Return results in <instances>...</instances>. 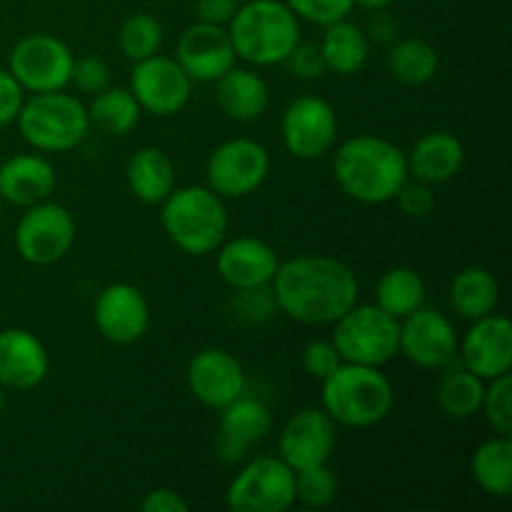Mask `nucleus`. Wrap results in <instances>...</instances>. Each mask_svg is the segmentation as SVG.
<instances>
[{"label": "nucleus", "mask_w": 512, "mask_h": 512, "mask_svg": "<svg viewBox=\"0 0 512 512\" xmlns=\"http://www.w3.org/2000/svg\"><path fill=\"white\" fill-rule=\"evenodd\" d=\"M278 310L275 303L273 285H260V288L235 290L233 295V313L240 323L245 325H263Z\"/></svg>", "instance_id": "nucleus-37"}, {"label": "nucleus", "mask_w": 512, "mask_h": 512, "mask_svg": "<svg viewBox=\"0 0 512 512\" xmlns=\"http://www.w3.org/2000/svg\"><path fill=\"white\" fill-rule=\"evenodd\" d=\"M130 93L135 95L145 113L168 118V115L180 113L190 103L193 80L180 68L178 60L158 53L133 65Z\"/></svg>", "instance_id": "nucleus-14"}, {"label": "nucleus", "mask_w": 512, "mask_h": 512, "mask_svg": "<svg viewBox=\"0 0 512 512\" xmlns=\"http://www.w3.org/2000/svg\"><path fill=\"white\" fill-rule=\"evenodd\" d=\"M318 45L328 73L343 78L360 73L370 58V38L365 35V28L350 23L348 18L325 25L323 40Z\"/></svg>", "instance_id": "nucleus-28"}, {"label": "nucleus", "mask_w": 512, "mask_h": 512, "mask_svg": "<svg viewBox=\"0 0 512 512\" xmlns=\"http://www.w3.org/2000/svg\"><path fill=\"white\" fill-rule=\"evenodd\" d=\"M50 355L38 335L23 328L0 330V385L8 390H33L48 378Z\"/></svg>", "instance_id": "nucleus-22"}, {"label": "nucleus", "mask_w": 512, "mask_h": 512, "mask_svg": "<svg viewBox=\"0 0 512 512\" xmlns=\"http://www.w3.org/2000/svg\"><path fill=\"white\" fill-rule=\"evenodd\" d=\"M425 298H428V288H425L423 275L408 265H395L385 270L375 285V305L393 315L395 320L408 318L410 313L423 308Z\"/></svg>", "instance_id": "nucleus-30"}, {"label": "nucleus", "mask_w": 512, "mask_h": 512, "mask_svg": "<svg viewBox=\"0 0 512 512\" xmlns=\"http://www.w3.org/2000/svg\"><path fill=\"white\" fill-rule=\"evenodd\" d=\"M235 8H238V0H195V15L200 23L228 25Z\"/></svg>", "instance_id": "nucleus-46"}, {"label": "nucleus", "mask_w": 512, "mask_h": 512, "mask_svg": "<svg viewBox=\"0 0 512 512\" xmlns=\"http://www.w3.org/2000/svg\"><path fill=\"white\" fill-rule=\"evenodd\" d=\"M140 510L143 512H188L190 503L180 493L168 488H155L145 493L140 500Z\"/></svg>", "instance_id": "nucleus-44"}, {"label": "nucleus", "mask_w": 512, "mask_h": 512, "mask_svg": "<svg viewBox=\"0 0 512 512\" xmlns=\"http://www.w3.org/2000/svg\"><path fill=\"white\" fill-rule=\"evenodd\" d=\"M333 178L350 200L383 205L395 198L408 173L405 150L380 135H353L333 153Z\"/></svg>", "instance_id": "nucleus-2"}, {"label": "nucleus", "mask_w": 512, "mask_h": 512, "mask_svg": "<svg viewBox=\"0 0 512 512\" xmlns=\"http://www.w3.org/2000/svg\"><path fill=\"white\" fill-rule=\"evenodd\" d=\"M320 390V408L345 428H373L393 413L395 390L383 368L343 363Z\"/></svg>", "instance_id": "nucleus-3"}, {"label": "nucleus", "mask_w": 512, "mask_h": 512, "mask_svg": "<svg viewBox=\"0 0 512 512\" xmlns=\"http://www.w3.org/2000/svg\"><path fill=\"white\" fill-rule=\"evenodd\" d=\"M93 323L108 343H138L150 328L148 298L143 295V290L130 283L105 285L95 298Z\"/></svg>", "instance_id": "nucleus-15"}, {"label": "nucleus", "mask_w": 512, "mask_h": 512, "mask_svg": "<svg viewBox=\"0 0 512 512\" xmlns=\"http://www.w3.org/2000/svg\"><path fill=\"white\" fill-rule=\"evenodd\" d=\"M488 380L478 378L465 368H455L443 375L438 383V405L448 418L468 420L480 413L483 405V393Z\"/></svg>", "instance_id": "nucleus-33"}, {"label": "nucleus", "mask_w": 512, "mask_h": 512, "mask_svg": "<svg viewBox=\"0 0 512 512\" xmlns=\"http://www.w3.org/2000/svg\"><path fill=\"white\" fill-rule=\"evenodd\" d=\"M20 135L40 153H68L90 133L88 108L65 90L33 93L15 118Z\"/></svg>", "instance_id": "nucleus-6"}, {"label": "nucleus", "mask_w": 512, "mask_h": 512, "mask_svg": "<svg viewBox=\"0 0 512 512\" xmlns=\"http://www.w3.org/2000/svg\"><path fill=\"white\" fill-rule=\"evenodd\" d=\"M23 100H25V90L20 88L18 80L10 75V70L0 68V128L15 123Z\"/></svg>", "instance_id": "nucleus-43"}, {"label": "nucleus", "mask_w": 512, "mask_h": 512, "mask_svg": "<svg viewBox=\"0 0 512 512\" xmlns=\"http://www.w3.org/2000/svg\"><path fill=\"white\" fill-rule=\"evenodd\" d=\"M125 180L135 200L143 205H160L175 190V165L165 150L148 145L130 155Z\"/></svg>", "instance_id": "nucleus-26"}, {"label": "nucleus", "mask_w": 512, "mask_h": 512, "mask_svg": "<svg viewBox=\"0 0 512 512\" xmlns=\"http://www.w3.org/2000/svg\"><path fill=\"white\" fill-rule=\"evenodd\" d=\"M218 253V273L233 290L260 288V285L273 283L278 273L280 258L273 245L260 238L240 235V238L223 240Z\"/></svg>", "instance_id": "nucleus-21"}, {"label": "nucleus", "mask_w": 512, "mask_h": 512, "mask_svg": "<svg viewBox=\"0 0 512 512\" xmlns=\"http://www.w3.org/2000/svg\"><path fill=\"white\" fill-rule=\"evenodd\" d=\"M298 20L315 25H330L348 18L355 8V0H283Z\"/></svg>", "instance_id": "nucleus-38"}, {"label": "nucleus", "mask_w": 512, "mask_h": 512, "mask_svg": "<svg viewBox=\"0 0 512 512\" xmlns=\"http://www.w3.org/2000/svg\"><path fill=\"white\" fill-rule=\"evenodd\" d=\"M400 320L378 305H358L333 323V345L343 363L383 368L398 355Z\"/></svg>", "instance_id": "nucleus-7"}, {"label": "nucleus", "mask_w": 512, "mask_h": 512, "mask_svg": "<svg viewBox=\"0 0 512 512\" xmlns=\"http://www.w3.org/2000/svg\"><path fill=\"white\" fill-rule=\"evenodd\" d=\"M5 410V393H3V385H0V413Z\"/></svg>", "instance_id": "nucleus-48"}, {"label": "nucleus", "mask_w": 512, "mask_h": 512, "mask_svg": "<svg viewBox=\"0 0 512 512\" xmlns=\"http://www.w3.org/2000/svg\"><path fill=\"white\" fill-rule=\"evenodd\" d=\"M225 28L235 55L255 68L283 65L300 40V20L283 0H248Z\"/></svg>", "instance_id": "nucleus-5"}, {"label": "nucleus", "mask_w": 512, "mask_h": 512, "mask_svg": "<svg viewBox=\"0 0 512 512\" xmlns=\"http://www.w3.org/2000/svg\"><path fill=\"white\" fill-rule=\"evenodd\" d=\"M410 178L428 185H443L453 180L465 165V145L450 130L425 133L418 143L405 153Z\"/></svg>", "instance_id": "nucleus-24"}, {"label": "nucleus", "mask_w": 512, "mask_h": 512, "mask_svg": "<svg viewBox=\"0 0 512 512\" xmlns=\"http://www.w3.org/2000/svg\"><path fill=\"white\" fill-rule=\"evenodd\" d=\"M175 60L193 83H215L235 65L233 43L225 25L193 23L180 33L175 45Z\"/></svg>", "instance_id": "nucleus-18"}, {"label": "nucleus", "mask_w": 512, "mask_h": 512, "mask_svg": "<svg viewBox=\"0 0 512 512\" xmlns=\"http://www.w3.org/2000/svg\"><path fill=\"white\" fill-rule=\"evenodd\" d=\"M160 225L170 243L183 253L203 258L215 253L230 228L225 200L208 185L175 188L160 203Z\"/></svg>", "instance_id": "nucleus-4"}, {"label": "nucleus", "mask_w": 512, "mask_h": 512, "mask_svg": "<svg viewBox=\"0 0 512 512\" xmlns=\"http://www.w3.org/2000/svg\"><path fill=\"white\" fill-rule=\"evenodd\" d=\"M280 313L303 325H333L360 295L358 275L348 263L330 255H298L280 260L273 278Z\"/></svg>", "instance_id": "nucleus-1"}, {"label": "nucleus", "mask_w": 512, "mask_h": 512, "mask_svg": "<svg viewBox=\"0 0 512 512\" xmlns=\"http://www.w3.org/2000/svg\"><path fill=\"white\" fill-rule=\"evenodd\" d=\"M75 243V220L65 205L43 200L25 208L15 228V250L30 265H55Z\"/></svg>", "instance_id": "nucleus-10"}, {"label": "nucleus", "mask_w": 512, "mask_h": 512, "mask_svg": "<svg viewBox=\"0 0 512 512\" xmlns=\"http://www.w3.org/2000/svg\"><path fill=\"white\" fill-rule=\"evenodd\" d=\"M458 330L440 310L418 308L400 320L398 353L423 370H443L458 358Z\"/></svg>", "instance_id": "nucleus-13"}, {"label": "nucleus", "mask_w": 512, "mask_h": 512, "mask_svg": "<svg viewBox=\"0 0 512 512\" xmlns=\"http://www.w3.org/2000/svg\"><path fill=\"white\" fill-rule=\"evenodd\" d=\"M215 103L235 123H253L268 113L270 88L260 73L233 65L215 80Z\"/></svg>", "instance_id": "nucleus-25"}, {"label": "nucleus", "mask_w": 512, "mask_h": 512, "mask_svg": "<svg viewBox=\"0 0 512 512\" xmlns=\"http://www.w3.org/2000/svg\"><path fill=\"white\" fill-rule=\"evenodd\" d=\"M285 70H288L293 78L298 80H320L325 73H328V68H325V60H323V53H320V45L315 43H303V40H298L295 43V48L290 50L288 58L283 60Z\"/></svg>", "instance_id": "nucleus-39"}, {"label": "nucleus", "mask_w": 512, "mask_h": 512, "mask_svg": "<svg viewBox=\"0 0 512 512\" xmlns=\"http://www.w3.org/2000/svg\"><path fill=\"white\" fill-rule=\"evenodd\" d=\"M480 413L485 415L495 435H512V378L500 375L485 383L483 405Z\"/></svg>", "instance_id": "nucleus-36"}, {"label": "nucleus", "mask_w": 512, "mask_h": 512, "mask_svg": "<svg viewBox=\"0 0 512 512\" xmlns=\"http://www.w3.org/2000/svg\"><path fill=\"white\" fill-rule=\"evenodd\" d=\"M163 25L150 13H133L123 20L118 33L120 50L128 60L140 63V60L158 55L163 48Z\"/></svg>", "instance_id": "nucleus-34"}, {"label": "nucleus", "mask_w": 512, "mask_h": 512, "mask_svg": "<svg viewBox=\"0 0 512 512\" xmlns=\"http://www.w3.org/2000/svg\"><path fill=\"white\" fill-rule=\"evenodd\" d=\"M3 208H5V200H3V195H0V218H3Z\"/></svg>", "instance_id": "nucleus-49"}, {"label": "nucleus", "mask_w": 512, "mask_h": 512, "mask_svg": "<svg viewBox=\"0 0 512 512\" xmlns=\"http://www.w3.org/2000/svg\"><path fill=\"white\" fill-rule=\"evenodd\" d=\"M388 73L403 85H425L438 75L440 55L423 38H398L388 50Z\"/></svg>", "instance_id": "nucleus-31"}, {"label": "nucleus", "mask_w": 512, "mask_h": 512, "mask_svg": "<svg viewBox=\"0 0 512 512\" xmlns=\"http://www.w3.org/2000/svg\"><path fill=\"white\" fill-rule=\"evenodd\" d=\"M270 175V153L253 138H233L210 153L208 188L223 200H240L263 188Z\"/></svg>", "instance_id": "nucleus-9"}, {"label": "nucleus", "mask_w": 512, "mask_h": 512, "mask_svg": "<svg viewBox=\"0 0 512 512\" xmlns=\"http://www.w3.org/2000/svg\"><path fill=\"white\" fill-rule=\"evenodd\" d=\"M303 370L310 375L313 380H325L333 370H338L343 365V358L335 350L333 340H310L308 345L303 348Z\"/></svg>", "instance_id": "nucleus-41"}, {"label": "nucleus", "mask_w": 512, "mask_h": 512, "mask_svg": "<svg viewBox=\"0 0 512 512\" xmlns=\"http://www.w3.org/2000/svg\"><path fill=\"white\" fill-rule=\"evenodd\" d=\"M218 413L215 453L225 465L245 463L250 445H258L273 430V413L268 405L258 398H245V393Z\"/></svg>", "instance_id": "nucleus-20"}, {"label": "nucleus", "mask_w": 512, "mask_h": 512, "mask_svg": "<svg viewBox=\"0 0 512 512\" xmlns=\"http://www.w3.org/2000/svg\"><path fill=\"white\" fill-rule=\"evenodd\" d=\"M395 203L403 210L408 218H428L435 208V193L433 185L423 183V180L408 178L403 183V188L395 193Z\"/></svg>", "instance_id": "nucleus-42"}, {"label": "nucleus", "mask_w": 512, "mask_h": 512, "mask_svg": "<svg viewBox=\"0 0 512 512\" xmlns=\"http://www.w3.org/2000/svg\"><path fill=\"white\" fill-rule=\"evenodd\" d=\"M500 303V283L483 265L463 268L450 283V308L463 320H480L495 313Z\"/></svg>", "instance_id": "nucleus-27"}, {"label": "nucleus", "mask_w": 512, "mask_h": 512, "mask_svg": "<svg viewBox=\"0 0 512 512\" xmlns=\"http://www.w3.org/2000/svg\"><path fill=\"white\" fill-rule=\"evenodd\" d=\"M0 163H3V158H0Z\"/></svg>", "instance_id": "nucleus-50"}, {"label": "nucleus", "mask_w": 512, "mask_h": 512, "mask_svg": "<svg viewBox=\"0 0 512 512\" xmlns=\"http://www.w3.org/2000/svg\"><path fill=\"white\" fill-rule=\"evenodd\" d=\"M85 108H88L90 128H98L105 135H128L143 115V108L130 88H113V85L95 93Z\"/></svg>", "instance_id": "nucleus-32"}, {"label": "nucleus", "mask_w": 512, "mask_h": 512, "mask_svg": "<svg viewBox=\"0 0 512 512\" xmlns=\"http://www.w3.org/2000/svg\"><path fill=\"white\" fill-rule=\"evenodd\" d=\"M460 363L483 380L500 378L512 370V325L505 315L490 313L473 320L458 343Z\"/></svg>", "instance_id": "nucleus-19"}, {"label": "nucleus", "mask_w": 512, "mask_h": 512, "mask_svg": "<svg viewBox=\"0 0 512 512\" xmlns=\"http://www.w3.org/2000/svg\"><path fill=\"white\" fill-rule=\"evenodd\" d=\"M70 83L80 90V93L95 95L100 90L110 88V68L100 55H83L75 58L73 73H70Z\"/></svg>", "instance_id": "nucleus-40"}, {"label": "nucleus", "mask_w": 512, "mask_h": 512, "mask_svg": "<svg viewBox=\"0 0 512 512\" xmlns=\"http://www.w3.org/2000/svg\"><path fill=\"white\" fill-rule=\"evenodd\" d=\"M73 50L50 33L25 35L10 53L8 70L25 93H53L70 85Z\"/></svg>", "instance_id": "nucleus-11"}, {"label": "nucleus", "mask_w": 512, "mask_h": 512, "mask_svg": "<svg viewBox=\"0 0 512 512\" xmlns=\"http://www.w3.org/2000/svg\"><path fill=\"white\" fill-rule=\"evenodd\" d=\"M338 440V425L323 408H303L283 425L278 435V458L293 470L328 463Z\"/></svg>", "instance_id": "nucleus-17"}, {"label": "nucleus", "mask_w": 512, "mask_h": 512, "mask_svg": "<svg viewBox=\"0 0 512 512\" xmlns=\"http://www.w3.org/2000/svg\"><path fill=\"white\" fill-rule=\"evenodd\" d=\"M58 185L53 163L43 155L23 153L0 163V195L15 208H30L53 195Z\"/></svg>", "instance_id": "nucleus-23"}, {"label": "nucleus", "mask_w": 512, "mask_h": 512, "mask_svg": "<svg viewBox=\"0 0 512 512\" xmlns=\"http://www.w3.org/2000/svg\"><path fill=\"white\" fill-rule=\"evenodd\" d=\"M365 35L370 38V43H383L390 45L400 38V25L393 15L385 10H373L368 20V28H365Z\"/></svg>", "instance_id": "nucleus-45"}, {"label": "nucleus", "mask_w": 512, "mask_h": 512, "mask_svg": "<svg viewBox=\"0 0 512 512\" xmlns=\"http://www.w3.org/2000/svg\"><path fill=\"white\" fill-rule=\"evenodd\" d=\"M338 498V478L328 463L295 470V503L305 508H328Z\"/></svg>", "instance_id": "nucleus-35"}, {"label": "nucleus", "mask_w": 512, "mask_h": 512, "mask_svg": "<svg viewBox=\"0 0 512 512\" xmlns=\"http://www.w3.org/2000/svg\"><path fill=\"white\" fill-rule=\"evenodd\" d=\"M233 512H285L295 505V470L283 458L245 460L225 493Z\"/></svg>", "instance_id": "nucleus-8"}, {"label": "nucleus", "mask_w": 512, "mask_h": 512, "mask_svg": "<svg viewBox=\"0 0 512 512\" xmlns=\"http://www.w3.org/2000/svg\"><path fill=\"white\" fill-rule=\"evenodd\" d=\"M280 138L285 150L300 160H318L333 150L338 140V115L320 95H300L290 100L280 118Z\"/></svg>", "instance_id": "nucleus-12"}, {"label": "nucleus", "mask_w": 512, "mask_h": 512, "mask_svg": "<svg viewBox=\"0 0 512 512\" xmlns=\"http://www.w3.org/2000/svg\"><path fill=\"white\" fill-rule=\"evenodd\" d=\"M393 3H395V0H355V5H358V8L370 10V13H373V10L390 8V5H393Z\"/></svg>", "instance_id": "nucleus-47"}, {"label": "nucleus", "mask_w": 512, "mask_h": 512, "mask_svg": "<svg viewBox=\"0 0 512 512\" xmlns=\"http://www.w3.org/2000/svg\"><path fill=\"white\" fill-rule=\"evenodd\" d=\"M470 473L478 488L493 498L512 495V440L510 435H493L475 448Z\"/></svg>", "instance_id": "nucleus-29"}, {"label": "nucleus", "mask_w": 512, "mask_h": 512, "mask_svg": "<svg viewBox=\"0 0 512 512\" xmlns=\"http://www.w3.org/2000/svg\"><path fill=\"white\" fill-rule=\"evenodd\" d=\"M188 390L200 405L223 410L245 393V370L233 353L223 348H203L190 358L185 370Z\"/></svg>", "instance_id": "nucleus-16"}]
</instances>
